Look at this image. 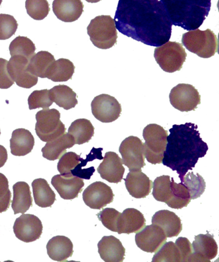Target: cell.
<instances>
[{
    "label": "cell",
    "instance_id": "cell-41",
    "mask_svg": "<svg viewBox=\"0 0 219 262\" xmlns=\"http://www.w3.org/2000/svg\"><path fill=\"white\" fill-rule=\"evenodd\" d=\"M122 213L112 208H104L100 212L97 213L99 221H101L103 225L108 230L117 232L120 217Z\"/></svg>",
    "mask_w": 219,
    "mask_h": 262
},
{
    "label": "cell",
    "instance_id": "cell-50",
    "mask_svg": "<svg viewBox=\"0 0 219 262\" xmlns=\"http://www.w3.org/2000/svg\"><path fill=\"white\" fill-rule=\"evenodd\" d=\"M2 1H3V0H0V6H1V4L2 3Z\"/></svg>",
    "mask_w": 219,
    "mask_h": 262
},
{
    "label": "cell",
    "instance_id": "cell-1",
    "mask_svg": "<svg viewBox=\"0 0 219 262\" xmlns=\"http://www.w3.org/2000/svg\"><path fill=\"white\" fill-rule=\"evenodd\" d=\"M114 20L121 34L151 47L171 37L172 23L158 0H119Z\"/></svg>",
    "mask_w": 219,
    "mask_h": 262
},
{
    "label": "cell",
    "instance_id": "cell-5",
    "mask_svg": "<svg viewBox=\"0 0 219 262\" xmlns=\"http://www.w3.org/2000/svg\"><path fill=\"white\" fill-rule=\"evenodd\" d=\"M91 41L96 48L109 49L117 42L115 22L110 16H99L91 20L87 28Z\"/></svg>",
    "mask_w": 219,
    "mask_h": 262
},
{
    "label": "cell",
    "instance_id": "cell-32",
    "mask_svg": "<svg viewBox=\"0 0 219 262\" xmlns=\"http://www.w3.org/2000/svg\"><path fill=\"white\" fill-rule=\"evenodd\" d=\"M55 57L46 51H41L30 58L29 69L33 75L42 78H47L51 66L55 62Z\"/></svg>",
    "mask_w": 219,
    "mask_h": 262
},
{
    "label": "cell",
    "instance_id": "cell-17",
    "mask_svg": "<svg viewBox=\"0 0 219 262\" xmlns=\"http://www.w3.org/2000/svg\"><path fill=\"white\" fill-rule=\"evenodd\" d=\"M193 254L190 261H210L218 253V246L212 235L206 233L195 236L192 244Z\"/></svg>",
    "mask_w": 219,
    "mask_h": 262
},
{
    "label": "cell",
    "instance_id": "cell-2",
    "mask_svg": "<svg viewBox=\"0 0 219 262\" xmlns=\"http://www.w3.org/2000/svg\"><path fill=\"white\" fill-rule=\"evenodd\" d=\"M162 164L177 171L182 183L188 170L205 156L208 146L200 137L198 126L192 123L174 124L169 129Z\"/></svg>",
    "mask_w": 219,
    "mask_h": 262
},
{
    "label": "cell",
    "instance_id": "cell-33",
    "mask_svg": "<svg viewBox=\"0 0 219 262\" xmlns=\"http://www.w3.org/2000/svg\"><path fill=\"white\" fill-rule=\"evenodd\" d=\"M170 189L171 198L167 205L174 209H182L183 208L187 207L192 200L190 199V193L187 187L183 183L176 184L174 179H172Z\"/></svg>",
    "mask_w": 219,
    "mask_h": 262
},
{
    "label": "cell",
    "instance_id": "cell-19",
    "mask_svg": "<svg viewBox=\"0 0 219 262\" xmlns=\"http://www.w3.org/2000/svg\"><path fill=\"white\" fill-rule=\"evenodd\" d=\"M127 191L131 196L141 199L151 192L153 182L142 171H130L125 179Z\"/></svg>",
    "mask_w": 219,
    "mask_h": 262
},
{
    "label": "cell",
    "instance_id": "cell-34",
    "mask_svg": "<svg viewBox=\"0 0 219 262\" xmlns=\"http://www.w3.org/2000/svg\"><path fill=\"white\" fill-rule=\"evenodd\" d=\"M36 48L34 42L27 37L18 36L12 40L9 46L10 54L21 55L30 60L35 55Z\"/></svg>",
    "mask_w": 219,
    "mask_h": 262
},
{
    "label": "cell",
    "instance_id": "cell-35",
    "mask_svg": "<svg viewBox=\"0 0 219 262\" xmlns=\"http://www.w3.org/2000/svg\"><path fill=\"white\" fill-rule=\"evenodd\" d=\"M189 191L191 200L200 198L205 192L206 182L198 173L194 174L193 172L187 173L183 178V182Z\"/></svg>",
    "mask_w": 219,
    "mask_h": 262
},
{
    "label": "cell",
    "instance_id": "cell-10",
    "mask_svg": "<svg viewBox=\"0 0 219 262\" xmlns=\"http://www.w3.org/2000/svg\"><path fill=\"white\" fill-rule=\"evenodd\" d=\"M170 102L174 108L181 112L195 111L201 104L198 91L190 84L180 83L170 91Z\"/></svg>",
    "mask_w": 219,
    "mask_h": 262
},
{
    "label": "cell",
    "instance_id": "cell-15",
    "mask_svg": "<svg viewBox=\"0 0 219 262\" xmlns=\"http://www.w3.org/2000/svg\"><path fill=\"white\" fill-rule=\"evenodd\" d=\"M114 195L111 188L101 182L89 185L83 192L84 202L92 209L101 210L113 202Z\"/></svg>",
    "mask_w": 219,
    "mask_h": 262
},
{
    "label": "cell",
    "instance_id": "cell-4",
    "mask_svg": "<svg viewBox=\"0 0 219 262\" xmlns=\"http://www.w3.org/2000/svg\"><path fill=\"white\" fill-rule=\"evenodd\" d=\"M182 43L186 49L201 58H210L218 52L217 37L210 29L188 31L183 35Z\"/></svg>",
    "mask_w": 219,
    "mask_h": 262
},
{
    "label": "cell",
    "instance_id": "cell-49",
    "mask_svg": "<svg viewBox=\"0 0 219 262\" xmlns=\"http://www.w3.org/2000/svg\"><path fill=\"white\" fill-rule=\"evenodd\" d=\"M86 2H88V3H97V2H99L101 1V0H86Z\"/></svg>",
    "mask_w": 219,
    "mask_h": 262
},
{
    "label": "cell",
    "instance_id": "cell-3",
    "mask_svg": "<svg viewBox=\"0 0 219 262\" xmlns=\"http://www.w3.org/2000/svg\"><path fill=\"white\" fill-rule=\"evenodd\" d=\"M172 25L191 31L198 29L210 13L211 0H160Z\"/></svg>",
    "mask_w": 219,
    "mask_h": 262
},
{
    "label": "cell",
    "instance_id": "cell-16",
    "mask_svg": "<svg viewBox=\"0 0 219 262\" xmlns=\"http://www.w3.org/2000/svg\"><path fill=\"white\" fill-rule=\"evenodd\" d=\"M97 171L102 179L109 183L118 184L123 180L125 168L123 162L116 152H107Z\"/></svg>",
    "mask_w": 219,
    "mask_h": 262
},
{
    "label": "cell",
    "instance_id": "cell-51",
    "mask_svg": "<svg viewBox=\"0 0 219 262\" xmlns=\"http://www.w3.org/2000/svg\"><path fill=\"white\" fill-rule=\"evenodd\" d=\"M0 135H1V132H0Z\"/></svg>",
    "mask_w": 219,
    "mask_h": 262
},
{
    "label": "cell",
    "instance_id": "cell-12",
    "mask_svg": "<svg viewBox=\"0 0 219 262\" xmlns=\"http://www.w3.org/2000/svg\"><path fill=\"white\" fill-rule=\"evenodd\" d=\"M29 63V60L21 55L12 56L8 61L9 75L20 88L30 89L37 83L38 77L30 72Z\"/></svg>",
    "mask_w": 219,
    "mask_h": 262
},
{
    "label": "cell",
    "instance_id": "cell-37",
    "mask_svg": "<svg viewBox=\"0 0 219 262\" xmlns=\"http://www.w3.org/2000/svg\"><path fill=\"white\" fill-rule=\"evenodd\" d=\"M152 261H182L179 249L172 242L165 243L155 253Z\"/></svg>",
    "mask_w": 219,
    "mask_h": 262
},
{
    "label": "cell",
    "instance_id": "cell-43",
    "mask_svg": "<svg viewBox=\"0 0 219 262\" xmlns=\"http://www.w3.org/2000/svg\"><path fill=\"white\" fill-rule=\"evenodd\" d=\"M11 192L9 190L8 179L0 173V213L6 212L11 203Z\"/></svg>",
    "mask_w": 219,
    "mask_h": 262
},
{
    "label": "cell",
    "instance_id": "cell-38",
    "mask_svg": "<svg viewBox=\"0 0 219 262\" xmlns=\"http://www.w3.org/2000/svg\"><path fill=\"white\" fill-rule=\"evenodd\" d=\"M25 7L29 16L38 21L44 19L50 11L47 0H26Z\"/></svg>",
    "mask_w": 219,
    "mask_h": 262
},
{
    "label": "cell",
    "instance_id": "cell-23",
    "mask_svg": "<svg viewBox=\"0 0 219 262\" xmlns=\"http://www.w3.org/2000/svg\"><path fill=\"white\" fill-rule=\"evenodd\" d=\"M146 226V220L142 212L135 208H127L122 213L118 221V234L139 232Z\"/></svg>",
    "mask_w": 219,
    "mask_h": 262
},
{
    "label": "cell",
    "instance_id": "cell-8",
    "mask_svg": "<svg viewBox=\"0 0 219 262\" xmlns=\"http://www.w3.org/2000/svg\"><path fill=\"white\" fill-rule=\"evenodd\" d=\"M187 54L183 45L169 41L154 50V58L165 72L172 73L182 70Z\"/></svg>",
    "mask_w": 219,
    "mask_h": 262
},
{
    "label": "cell",
    "instance_id": "cell-13",
    "mask_svg": "<svg viewBox=\"0 0 219 262\" xmlns=\"http://www.w3.org/2000/svg\"><path fill=\"white\" fill-rule=\"evenodd\" d=\"M43 224L36 216L24 214L17 218L13 226L14 233L19 240L29 243L37 241L43 233Z\"/></svg>",
    "mask_w": 219,
    "mask_h": 262
},
{
    "label": "cell",
    "instance_id": "cell-47",
    "mask_svg": "<svg viewBox=\"0 0 219 262\" xmlns=\"http://www.w3.org/2000/svg\"><path fill=\"white\" fill-rule=\"evenodd\" d=\"M103 150V148H101V147L98 149L95 148V147H93V149H91L90 154L86 156V159L88 160V162H92L95 159L100 160H103L104 157H103V154H102Z\"/></svg>",
    "mask_w": 219,
    "mask_h": 262
},
{
    "label": "cell",
    "instance_id": "cell-39",
    "mask_svg": "<svg viewBox=\"0 0 219 262\" xmlns=\"http://www.w3.org/2000/svg\"><path fill=\"white\" fill-rule=\"evenodd\" d=\"M50 90L34 91L28 99L30 110L37 108H48L53 104Z\"/></svg>",
    "mask_w": 219,
    "mask_h": 262
},
{
    "label": "cell",
    "instance_id": "cell-48",
    "mask_svg": "<svg viewBox=\"0 0 219 262\" xmlns=\"http://www.w3.org/2000/svg\"><path fill=\"white\" fill-rule=\"evenodd\" d=\"M7 159H8V154L5 147L0 145V168L4 166Z\"/></svg>",
    "mask_w": 219,
    "mask_h": 262
},
{
    "label": "cell",
    "instance_id": "cell-29",
    "mask_svg": "<svg viewBox=\"0 0 219 262\" xmlns=\"http://www.w3.org/2000/svg\"><path fill=\"white\" fill-rule=\"evenodd\" d=\"M50 92L53 102L65 110L74 108L78 104L77 94L70 86L58 85L51 89Z\"/></svg>",
    "mask_w": 219,
    "mask_h": 262
},
{
    "label": "cell",
    "instance_id": "cell-42",
    "mask_svg": "<svg viewBox=\"0 0 219 262\" xmlns=\"http://www.w3.org/2000/svg\"><path fill=\"white\" fill-rule=\"evenodd\" d=\"M18 27L16 19L11 15L0 14V40L10 39Z\"/></svg>",
    "mask_w": 219,
    "mask_h": 262
},
{
    "label": "cell",
    "instance_id": "cell-24",
    "mask_svg": "<svg viewBox=\"0 0 219 262\" xmlns=\"http://www.w3.org/2000/svg\"><path fill=\"white\" fill-rule=\"evenodd\" d=\"M35 144L31 132L24 128L15 129L10 140L11 154L14 156H25L32 151Z\"/></svg>",
    "mask_w": 219,
    "mask_h": 262
},
{
    "label": "cell",
    "instance_id": "cell-20",
    "mask_svg": "<svg viewBox=\"0 0 219 262\" xmlns=\"http://www.w3.org/2000/svg\"><path fill=\"white\" fill-rule=\"evenodd\" d=\"M52 9L61 21L71 23L79 19L84 12V4L81 0H54Z\"/></svg>",
    "mask_w": 219,
    "mask_h": 262
},
{
    "label": "cell",
    "instance_id": "cell-9",
    "mask_svg": "<svg viewBox=\"0 0 219 262\" xmlns=\"http://www.w3.org/2000/svg\"><path fill=\"white\" fill-rule=\"evenodd\" d=\"M123 164L130 171H142L145 166L144 143L138 137L130 136L122 141L119 147Z\"/></svg>",
    "mask_w": 219,
    "mask_h": 262
},
{
    "label": "cell",
    "instance_id": "cell-45",
    "mask_svg": "<svg viewBox=\"0 0 219 262\" xmlns=\"http://www.w3.org/2000/svg\"><path fill=\"white\" fill-rule=\"evenodd\" d=\"M8 61L0 58V89L7 90L14 85V81L9 75L7 69Z\"/></svg>",
    "mask_w": 219,
    "mask_h": 262
},
{
    "label": "cell",
    "instance_id": "cell-27",
    "mask_svg": "<svg viewBox=\"0 0 219 262\" xmlns=\"http://www.w3.org/2000/svg\"><path fill=\"white\" fill-rule=\"evenodd\" d=\"M32 206V197L29 185L25 182H19L13 186V200L12 208L14 214L25 213Z\"/></svg>",
    "mask_w": 219,
    "mask_h": 262
},
{
    "label": "cell",
    "instance_id": "cell-11",
    "mask_svg": "<svg viewBox=\"0 0 219 262\" xmlns=\"http://www.w3.org/2000/svg\"><path fill=\"white\" fill-rule=\"evenodd\" d=\"M91 111L94 117L102 123H112L121 116L122 106L115 98L103 94L93 99Z\"/></svg>",
    "mask_w": 219,
    "mask_h": 262
},
{
    "label": "cell",
    "instance_id": "cell-7",
    "mask_svg": "<svg viewBox=\"0 0 219 262\" xmlns=\"http://www.w3.org/2000/svg\"><path fill=\"white\" fill-rule=\"evenodd\" d=\"M35 132L43 142L53 141L66 133L65 125L61 121V114L57 109L40 111L35 115Z\"/></svg>",
    "mask_w": 219,
    "mask_h": 262
},
{
    "label": "cell",
    "instance_id": "cell-44",
    "mask_svg": "<svg viewBox=\"0 0 219 262\" xmlns=\"http://www.w3.org/2000/svg\"><path fill=\"white\" fill-rule=\"evenodd\" d=\"M175 245L179 249L182 261H190L193 254L192 244L187 238L180 237L175 241Z\"/></svg>",
    "mask_w": 219,
    "mask_h": 262
},
{
    "label": "cell",
    "instance_id": "cell-25",
    "mask_svg": "<svg viewBox=\"0 0 219 262\" xmlns=\"http://www.w3.org/2000/svg\"><path fill=\"white\" fill-rule=\"evenodd\" d=\"M47 249L50 258L57 261H66L73 253L72 242L65 236H55L51 238L47 244Z\"/></svg>",
    "mask_w": 219,
    "mask_h": 262
},
{
    "label": "cell",
    "instance_id": "cell-22",
    "mask_svg": "<svg viewBox=\"0 0 219 262\" xmlns=\"http://www.w3.org/2000/svg\"><path fill=\"white\" fill-rule=\"evenodd\" d=\"M152 223L161 227L169 238L179 235L183 230L181 219L175 213L167 210H160L155 213Z\"/></svg>",
    "mask_w": 219,
    "mask_h": 262
},
{
    "label": "cell",
    "instance_id": "cell-6",
    "mask_svg": "<svg viewBox=\"0 0 219 262\" xmlns=\"http://www.w3.org/2000/svg\"><path fill=\"white\" fill-rule=\"evenodd\" d=\"M145 158L152 164H162L167 144L168 132L156 124H150L143 131Z\"/></svg>",
    "mask_w": 219,
    "mask_h": 262
},
{
    "label": "cell",
    "instance_id": "cell-36",
    "mask_svg": "<svg viewBox=\"0 0 219 262\" xmlns=\"http://www.w3.org/2000/svg\"><path fill=\"white\" fill-rule=\"evenodd\" d=\"M171 180L169 176H162L156 178L153 183L152 195L154 199L160 202L167 203L171 198L170 189Z\"/></svg>",
    "mask_w": 219,
    "mask_h": 262
},
{
    "label": "cell",
    "instance_id": "cell-14",
    "mask_svg": "<svg viewBox=\"0 0 219 262\" xmlns=\"http://www.w3.org/2000/svg\"><path fill=\"white\" fill-rule=\"evenodd\" d=\"M167 236L164 231L156 225L145 226L136 233L135 241L137 247L147 253H153L166 243Z\"/></svg>",
    "mask_w": 219,
    "mask_h": 262
},
{
    "label": "cell",
    "instance_id": "cell-46",
    "mask_svg": "<svg viewBox=\"0 0 219 262\" xmlns=\"http://www.w3.org/2000/svg\"><path fill=\"white\" fill-rule=\"evenodd\" d=\"M95 169L94 167H90L88 169H73L71 170V174L73 176L77 177L81 179L90 180L91 177L93 176V173L95 172Z\"/></svg>",
    "mask_w": 219,
    "mask_h": 262
},
{
    "label": "cell",
    "instance_id": "cell-31",
    "mask_svg": "<svg viewBox=\"0 0 219 262\" xmlns=\"http://www.w3.org/2000/svg\"><path fill=\"white\" fill-rule=\"evenodd\" d=\"M68 133L73 137L75 144L81 145L90 141L95 134V128L90 120L79 119L71 123Z\"/></svg>",
    "mask_w": 219,
    "mask_h": 262
},
{
    "label": "cell",
    "instance_id": "cell-26",
    "mask_svg": "<svg viewBox=\"0 0 219 262\" xmlns=\"http://www.w3.org/2000/svg\"><path fill=\"white\" fill-rule=\"evenodd\" d=\"M73 137L68 133L64 134L58 138L47 142L42 150L43 157L51 161L59 159L66 152L67 149L71 148L74 145Z\"/></svg>",
    "mask_w": 219,
    "mask_h": 262
},
{
    "label": "cell",
    "instance_id": "cell-18",
    "mask_svg": "<svg viewBox=\"0 0 219 262\" xmlns=\"http://www.w3.org/2000/svg\"><path fill=\"white\" fill-rule=\"evenodd\" d=\"M51 183L61 198L65 200H72L77 198L85 186V182L80 178L65 177L61 174L53 177Z\"/></svg>",
    "mask_w": 219,
    "mask_h": 262
},
{
    "label": "cell",
    "instance_id": "cell-40",
    "mask_svg": "<svg viewBox=\"0 0 219 262\" xmlns=\"http://www.w3.org/2000/svg\"><path fill=\"white\" fill-rule=\"evenodd\" d=\"M81 158L74 152H65L60 158L58 162L57 169L61 175L65 177H73L71 170L81 162Z\"/></svg>",
    "mask_w": 219,
    "mask_h": 262
},
{
    "label": "cell",
    "instance_id": "cell-21",
    "mask_svg": "<svg viewBox=\"0 0 219 262\" xmlns=\"http://www.w3.org/2000/svg\"><path fill=\"white\" fill-rule=\"evenodd\" d=\"M101 258L107 262H121L125 259L126 249L119 239L114 236H105L98 244Z\"/></svg>",
    "mask_w": 219,
    "mask_h": 262
},
{
    "label": "cell",
    "instance_id": "cell-30",
    "mask_svg": "<svg viewBox=\"0 0 219 262\" xmlns=\"http://www.w3.org/2000/svg\"><path fill=\"white\" fill-rule=\"evenodd\" d=\"M75 68L70 60L59 58L51 66L47 78L55 82L67 81L72 78Z\"/></svg>",
    "mask_w": 219,
    "mask_h": 262
},
{
    "label": "cell",
    "instance_id": "cell-28",
    "mask_svg": "<svg viewBox=\"0 0 219 262\" xmlns=\"http://www.w3.org/2000/svg\"><path fill=\"white\" fill-rule=\"evenodd\" d=\"M35 204L42 208L51 207L55 202V194L47 180H34L32 184Z\"/></svg>",
    "mask_w": 219,
    "mask_h": 262
}]
</instances>
